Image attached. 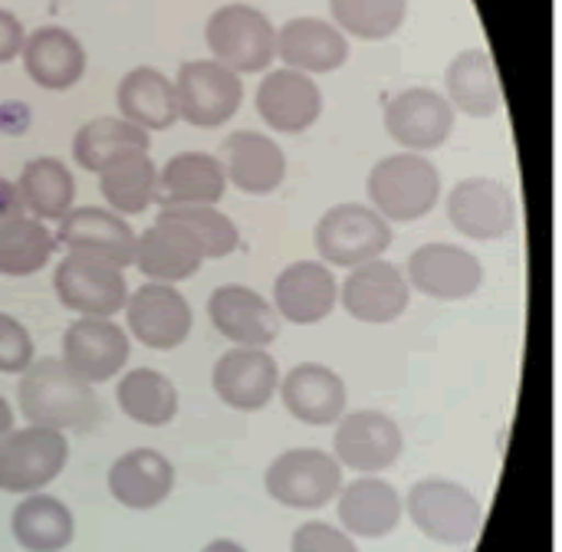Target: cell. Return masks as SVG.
Returning a JSON list of instances; mask_svg holds the SVG:
<instances>
[{
    "instance_id": "obj_8",
    "label": "cell",
    "mask_w": 562,
    "mask_h": 552,
    "mask_svg": "<svg viewBox=\"0 0 562 552\" xmlns=\"http://www.w3.org/2000/svg\"><path fill=\"white\" fill-rule=\"evenodd\" d=\"M53 293L63 309L76 316H102L115 319L128 300V283L122 267L112 260L66 250L63 260L53 267Z\"/></svg>"
},
{
    "instance_id": "obj_41",
    "label": "cell",
    "mask_w": 562,
    "mask_h": 552,
    "mask_svg": "<svg viewBox=\"0 0 562 552\" xmlns=\"http://www.w3.org/2000/svg\"><path fill=\"white\" fill-rule=\"evenodd\" d=\"M33 359H36V352H33V339H30L26 326L7 313H0V372L20 375Z\"/></svg>"
},
{
    "instance_id": "obj_5",
    "label": "cell",
    "mask_w": 562,
    "mask_h": 552,
    "mask_svg": "<svg viewBox=\"0 0 562 552\" xmlns=\"http://www.w3.org/2000/svg\"><path fill=\"white\" fill-rule=\"evenodd\" d=\"M316 254L326 267L352 270L359 263L385 257L392 247V224L359 201H342L323 211L313 230Z\"/></svg>"
},
{
    "instance_id": "obj_35",
    "label": "cell",
    "mask_w": 562,
    "mask_h": 552,
    "mask_svg": "<svg viewBox=\"0 0 562 552\" xmlns=\"http://www.w3.org/2000/svg\"><path fill=\"white\" fill-rule=\"evenodd\" d=\"M95 178H99V194L105 207L125 221L145 214L158 201V165L151 161L148 151L125 155L112 161L105 171H99Z\"/></svg>"
},
{
    "instance_id": "obj_12",
    "label": "cell",
    "mask_w": 562,
    "mask_h": 552,
    "mask_svg": "<svg viewBox=\"0 0 562 552\" xmlns=\"http://www.w3.org/2000/svg\"><path fill=\"white\" fill-rule=\"evenodd\" d=\"M122 313H125V333L155 352H171L184 346L194 329L191 303L171 283L145 280L135 293H128Z\"/></svg>"
},
{
    "instance_id": "obj_9",
    "label": "cell",
    "mask_w": 562,
    "mask_h": 552,
    "mask_svg": "<svg viewBox=\"0 0 562 552\" xmlns=\"http://www.w3.org/2000/svg\"><path fill=\"white\" fill-rule=\"evenodd\" d=\"M171 82L178 99V119L194 128H221L244 105V76L211 56L184 63Z\"/></svg>"
},
{
    "instance_id": "obj_2",
    "label": "cell",
    "mask_w": 562,
    "mask_h": 552,
    "mask_svg": "<svg viewBox=\"0 0 562 552\" xmlns=\"http://www.w3.org/2000/svg\"><path fill=\"white\" fill-rule=\"evenodd\" d=\"M441 171L428 155L395 151L372 165L366 178L369 207L379 211L389 224L425 221L441 204Z\"/></svg>"
},
{
    "instance_id": "obj_21",
    "label": "cell",
    "mask_w": 562,
    "mask_h": 552,
    "mask_svg": "<svg viewBox=\"0 0 562 552\" xmlns=\"http://www.w3.org/2000/svg\"><path fill=\"white\" fill-rule=\"evenodd\" d=\"M270 303L283 323L316 326L339 306V280L323 260H296L277 273Z\"/></svg>"
},
{
    "instance_id": "obj_10",
    "label": "cell",
    "mask_w": 562,
    "mask_h": 552,
    "mask_svg": "<svg viewBox=\"0 0 562 552\" xmlns=\"http://www.w3.org/2000/svg\"><path fill=\"white\" fill-rule=\"evenodd\" d=\"M405 280L415 293L438 303H464L484 286V263L474 250L448 240H431L412 250L405 263Z\"/></svg>"
},
{
    "instance_id": "obj_42",
    "label": "cell",
    "mask_w": 562,
    "mask_h": 552,
    "mask_svg": "<svg viewBox=\"0 0 562 552\" xmlns=\"http://www.w3.org/2000/svg\"><path fill=\"white\" fill-rule=\"evenodd\" d=\"M23 40H26V30H23L20 16L13 10L0 7V66L20 56Z\"/></svg>"
},
{
    "instance_id": "obj_34",
    "label": "cell",
    "mask_w": 562,
    "mask_h": 552,
    "mask_svg": "<svg viewBox=\"0 0 562 552\" xmlns=\"http://www.w3.org/2000/svg\"><path fill=\"white\" fill-rule=\"evenodd\" d=\"M148 145H151V135L142 132L138 125L125 122L122 115H99V119H89L86 125L76 128L72 158L82 171L99 174L125 155L148 151Z\"/></svg>"
},
{
    "instance_id": "obj_45",
    "label": "cell",
    "mask_w": 562,
    "mask_h": 552,
    "mask_svg": "<svg viewBox=\"0 0 562 552\" xmlns=\"http://www.w3.org/2000/svg\"><path fill=\"white\" fill-rule=\"evenodd\" d=\"M201 552H247L237 540H211Z\"/></svg>"
},
{
    "instance_id": "obj_44",
    "label": "cell",
    "mask_w": 562,
    "mask_h": 552,
    "mask_svg": "<svg viewBox=\"0 0 562 552\" xmlns=\"http://www.w3.org/2000/svg\"><path fill=\"white\" fill-rule=\"evenodd\" d=\"M16 425H13V408H10V402L0 395V441L13 431Z\"/></svg>"
},
{
    "instance_id": "obj_13",
    "label": "cell",
    "mask_w": 562,
    "mask_h": 552,
    "mask_svg": "<svg viewBox=\"0 0 562 552\" xmlns=\"http://www.w3.org/2000/svg\"><path fill=\"white\" fill-rule=\"evenodd\" d=\"M405 451V435L395 418L375 408L346 412L336 421L333 435V458L342 471L356 474H382L398 464Z\"/></svg>"
},
{
    "instance_id": "obj_32",
    "label": "cell",
    "mask_w": 562,
    "mask_h": 552,
    "mask_svg": "<svg viewBox=\"0 0 562 552\" xmlns=\"http://www.w3.org/2000/svg\"><path fill=\"white\" fill-rule=\"evenodd\" d=\"M10 533L20 550L63 552L76 537V517L59 497L40 491V494H26L16 504L10 517Z\"/></svg>"
},
{
    "instance_id": "obj_23",
    "label": "cell",
    "mask_w": 562,
    "mask_h": 552,
    "mask_svg": "<svg viewBox=\"0 0 562 552\" xmlns=\"http://www.w3.org/2000/svg\"><path fill=\"white\" fill-rule=\"evenodd\" d=\"M277 59L316 79L349 63V36L326 16H293L277 30Z\"/></svg>"
},
{
    "instance_id": "obj_43",
    "label": "cell",
    "mask_w": 562,
    "mask_h": 552,
    "mask_svg": "<svg viewBox=\"0 0 562 552\" xmlns=\"http://www.w3.org/2000/svg\"><path fill=\"white\" fill-rule=\"evenodd\" d=\"M20 217H26V211H23V201L16 194V184L10 178H0V230Z\"/></svg>"
},
{
    "instance_id": "obj_22",
    "label": "cell",
    "mask_w": 562,
    "mask_h": 552,
    "mask_svg": "<svg viewBox=\"0 0 562 552\" xmlns=\"http://www.w3.org/2000/svg\"><path fill=\"white\" fill-rule=\"evenodd\" d=\"M280 402L290 418L310 428L336 425L349 408V388L342 375L323 362H300L286 375H280Z\"/></svg>"
},
{
    "instance_id": "obj_17",
    "label": "cell",
    "mask_w": 562,
    "mask_h": 552,
    "mask_svg": "<svg viewBox=\"0 0 562 552\" xmlns=\"http://www.w3.org/2000/svg\"><path fill=\"white\" fill-rule=\"evenodd\" d=\"M254 105L267 128H273L280 135H300L323 119L326 102H323V89L313 76L277 66L260 76Z\"/></svg>"
},
{
    "instance_id": "obj_14",
    "label": "cell",
    "mask_w": 562,
    "mask_h": 552,
    "mask_svg": "<svg viewBox=\"0 0 562 552\" xmlns=\"http://www.w3.org/2000/svg\"><path fill=\"white\" fill-rule=\"evenodd\" d=\"M382 122L389 138L402 145V151L428 155L448 145L458 112L451 109L445 92H435L428 86H412L389 99Z\"/></svg>"
},
{
    "instance_id": "obj_38",
    "label": "cell",
    "mask_w": 562,
    "mask_h": 552,
    "mask_svg": "<svg viewBox=\"0 0 562 552\" xmlns=\"http://www.w3.org/2000/svg\"><path fill=\"white\" fill-rule=\"evenodd\" d=\"M329 16L349 40L379 43L405 26L408 0H329Z\"/></svg>"
},
{
    "instance_id": "obj_24",
    "label": "cell",
    "mask_w": 562,
    "mask_h": 552,
    "mask_svg": "<svg viewBox=\"0 0 562 552\" xmlns=\"http://www.w3.org/2000/svg\"><path fill=\"white\" fill-rule=\"evenodd\" d=\"M56 244L63 250H79L92 254L102 260H112L115 267H132V250H135V230L125 217H119L109 207H69L53 230Z\"/></svg>"
},
{
    "instance_id": "obj_33",
    "label": "cell",
    "mask_w": 562,
    "mask_h": 552,
    "mask_svg": "<svg viewBox=\"0 0 562 552\" xmlns=\"http://www.w3.org/2000/svg\"><path fill=\"white\" fill-rule=\"evenodd\" d=\"M13 184L23 201V211L43 224H56L69 207H76V178L66 161L53 155L30 158Z\"/></svg>"
},
{
    "instance_id": "obj_27",
    "label": "cell",
    "mask_w": 562,
    "mask_h": 552,
    "mask_svg": "<svg viewBox=\"0 0 562 552\" xmlns=\"http://www.w3.org/2000/svg\"><path fill=\"white\" fill-rule=\"evenodd\" d=\"M20 59H23L30 82H36L46 92L72 89L86 76V66H89L82 40L66 26H40L26 33Z\"/></svg>"
},
{
    "instance_id": "obj_40",
    "label": "cell",
    "mask_w": 562,
    "mask_h": 552,
    "mask_svg": "<svg viewBox=\"0 0 562 552\" xmlns=\"http://www.w3.org/2000/svg\"><path fill=\"white\" fill-rule=\"evenodd\" d=\"M290 552H362L356 547V540L333 523L323 520H310L303 527L293 530L290 537Z\"/></svg>"
},
{
    "instance_id": "obj_25",
    "label": "cell",
    "mask_w": 562,
    "mask_h": 552,
    "mask_svg": "<svg viewBox=\"0 0 562 552\" xmlns=\"http://www.w3.org/2000/svg\"><path fill=\"white\" fill-rule=\"evenodd\" d=\"M402 494L379 474H362L336 494L339 527L352 540H385L402 523Z\"/></svg>"
},
{
    "instance_id": "obj_16",
    "label": "cell",
    "mask_w": 562,
    "mask_h": 552,
    "mask_svg": "<svg viewBox=\"0 0 562 552\" xmlns=\"http://www.w3.org/2000/svg\"><path fill=\"white\" fill-rule=\"evenodd\" d=\"M132 356L128 333L115 319L76 316L63 333V365L92 388L112 382Z\"/></svg>"
},
{
    "instance_id": "obj_30",
    "label": "cell",
    "mask_w": 562,
    "mask_h": 552,
    "mask_svg": "<svg viewBox=\"0 0 562 552\" xmlns=\"http://www.w3.org/2000/svg\"><path fill=\"white\" fill-rule=\"evenodd\" d=\"M227 194V174L211 151H178L158 168V201L161 207L184 204H221Z\"/></svg>"
},
{
    "instance_id": "obj_7",
    "label": "cell",
    "mask_w": 562,
    "mask_h": 552,
    "mask_svg": "<svg viewBox=\"0 0 562 552\" xmlns=\"http://www.w3.org/2000/svg\"><path fill=\"white\" fill-rule=\"evenodd\" d=\"M69 464L66 431L23 425L0 441V494H40Z\"/></svg>"
},
{
    "instance_id": "obj_29",
    "label": "cell",
    "mask_w": 562,
    "mask_h": 552,
    "mask_svg": "<svg viewBox=\"0 0 562 552\" xmlns=\"http://www.w3.org/2000/svg\"><path fill=\"white\" fill-rule=\"evenodd\" d=\"M445 99L454 112L471 119H491L504 109V89L497 76V63L484 46L461 49L445 72Z\"/></svg>"
},
{
    "instance_id": "obj_18",
    "label": "cell",
    "mask_w": 562,
    "mask_h": 552,
    "mask_svg": "<svg viewBox=\"0 0 562 552\" xmlns=\"http://www.w3.org/2000/svg\"><path fill=\"white\" fill-rule=\"evenodd\" d=\"M211 326L231 342L247 349H267L280 339L283 319L277 316L273 303L244 283H224L207 300Z\"/></svg>"
},
{
    "instance_id": "obj_11",
    "label": "cell",
    "mask_w": 562,
    "mask_h": 552,
    "mask_svg": "<svg viewBox=\"0 0 562 552\" xmlns=\"http://www.w3.org/2000/svg\"><path fill=\"white\" fill-rule=\"evenodd\" d=\"M448 224L468 240H504L517 227V198L497 178H461L445 198Z\"/></svg>"
},
{
    "instance_id": "obj_26",
    "label": "cell",
    "mask_w": 562,
    "mask_h": 552,
    "mask_svg": "<svg viewBox=\"0 0 562 552\" xmlns=\"http://www.w3.org/2000/svg\"><path fill=\"white\" fill-rule=\"evenodd\" d=\"M217 158L224 165L227 184H234L250 198L273 194L286 178V155L267 132H254V128L231 132Z\"/></svg>"
},
{
    "instance_id": "obj_3",
    "label": "cell",
    "mask_w": 562,
    "mask_h": 552,
    "mask_svg": "<svg viewBox=\"0 0 562 552\" xmlns=\"http://www.w3.org/2000/svg\"><path fill=\"white\" fill-rule=\"evenodd\" d=\"M211 59L237 76H263L277 59V26L250 3H224L204 23Z\"/></svg>"
},
{
    "instance_id": "obj_19",
    "label": "cell",
    "mask_w": 562,
    "mask_h": 552,
    "mask_svg": "<svg viewBox=\"0 0 562 552\" xmlns=\"http://www.w3.org/2000/svg\"><path fill=\"white\" fill-rule=\"evenodd\" d=\"M280 385V365L267 349H247L231 346L211 369V388L214 395L244 415L263 412Z\"/></svg>"
},
{
    "instance_id": "obj_39",
    "label": "cell",
    "mask_w": 562,
    "mask_h": 552,
    "mask_svg": "<svg viewBox=\"0 0 562 552\" xmlns=\"http://www.w3.org/2000/svg\"><path fill=\"white\" fill-rule=\"evenodd\" d=\"M158 214L184 224L204 250V260H224L240 247L237 224L217 204H184V207H161Z\"/></svg>"
},
{
    "instance_id": "obj_28",
    "label": "cell",
    "mask_w": 562,
    "mask_h": 552,
    "mask_svg": "<svg viewBox=\"0 0 562 552\" xmlns=\"http://www.w3.org/2000/svg\"><path fill=\"white\" fill-rule=\"evenodd\" d=\"M112 500L125 510L145 514L161 507L175 491V464L155 448H135L112 461L105 474Z\"/></svg>"
},
{
    "instance_id": "obj_15",
    "label": "cell",
    "mask_w": 562,
    "mask_h": 552,
    "mask_svg": "<svg viewBox=\"0 0 562 552\" xmlns=\"http://www.w3.org/2000/svg\"><path fill=\"white\" fill-rule=\"evenodd\" d=\"M339 306L366 326H389L412 306V286L402 267L389 260H369L346 273L339 283Z\"/></svg>"
},
{
    "instance_id": "obj_20",
    "label": "cell",
    "mask_w": 562,
    "mask_h": 552,
    "mask_svg": "<svg viewBox=\"0 0 562 552\" xmlns=\"http://www.w3.org/2000/svg\"><path fill=\"white\" fill-rule=\"evenodd\" d=\"M204 263V250L194 240V234L158 214L155 224H148L142 234H135V250H132V267L151 280V283H171L178 286L181 280L194 277Z\"/></svg>"
},
{
    "instance_id": "obj_1",
    "label": "cell",
    "mask_w": 562,
    "mask_h": 552,
    "mask_svg": "<svg viewBox=\"0 0 562 552\" xmlns=\"http://www.w3.org/2000/svg\"><path fill=\"white\" fill-rule=\"evenodd\" d=\"M16 408L26 425L53 431H89L99 421V398L89 382L63 365V359H33L16 382Z\"/></svg>"
},
{
    "instance_id": "obj_6",
    "label": "cell",
    "mask_w": 562,
    "mask_h": 552,
    "mask_svg": "<svg viewBox=\"0 0 562 552\" xmlns=\"http://www.w3.org/2000/svg\"><path fill=\"white\" fill-rule=\"evenodd\" d=\"M342 484L346 481L339 461L319 448H290L277 454L263 471L267 497L286 510H303V514L333 504Z\"/></svg>"
},
{
    "instance_id": "obj_37",
    "label": "cell",
    "mask_w": 562,
    "mask_h": 552,
    "mask_svg": "<svg viewBox=\"0 0 562 552\" xmlns=\"http://www.w3.org/2000/svg\"><path fill=\"white\" fill-rule=\"evenodd\" d=\"M56 247L59 244H56L53 230L30 214L7 224L0 230V277L23 280V277L40 273L53 260Z\"/></svg>"
},
{
    "instance_id": "obj_31",
    "label": "cell",
    "mask_w": 562,
    "mask_h": 552,
    "mask_svg": "<svg viewBox=\"0 0 562 552\" xmlns=\"http://www.w3.org/2000/svg\"><path fill=\"white\" fill-rule=\"evenodd\" d=\"M119 115L142 132H168L178 122L175 82L155 66H132L115 86Z\"/></svg>"
},
{
    "instance_id": "obj_4",
    "label": "cell",
    "mask_w": 562,
    "mask_h": 552,
    "mask_svg": "<svg viewBox=\"0 0 562 552\" xmlns=\"http://www.w3.org/2000/svg\"><path fill=\"white\" fill-rule=\"evenodd\" d=\"M402 510L408 514V520L418 527L422 537L454 550L471 547L484 520L481 500L464 484L448 477L418 481L402 500Z\"/></svg>"
},
{
    "instance_id": "obj_36",
    "label": "cell",
    "mask_w": 562,
    "mask_h": 552,
    "mask_svg": "<svg viewBox=\"0 0 562 552\" xmlns=\"http://www.w3.org/2000/svg\"><path fill=\"white\" fill-rule=\"evenodd\" d=\"M115 402L125 418L142 428H165L178 418L181 398L175 382L158 369H132L115 385Z\"/></svg>"
}]
</instances>
